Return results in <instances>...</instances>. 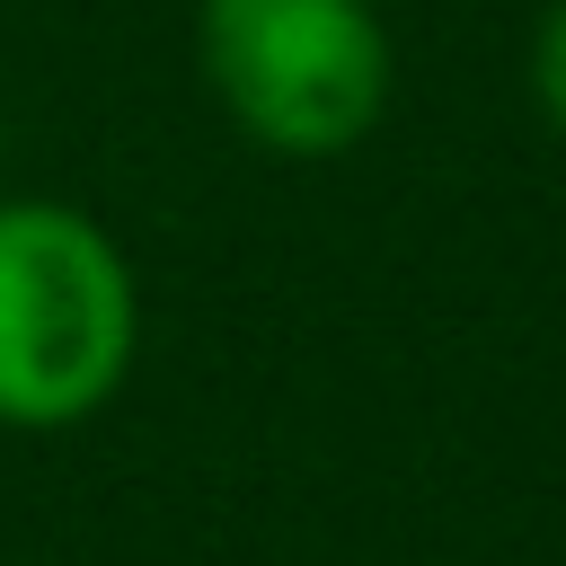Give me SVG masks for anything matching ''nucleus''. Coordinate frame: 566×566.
<instances>
[{"instance_id":"nucleus-1","label":"nucleus","mask_w":566,"mask_h":566,"mask_svg":"<svg viewBox=\"0 0 566 566\" xmlns=\"http://www.w3.org/2000/svg\"><path fill=\"white\" fill-rule=\"evenodd\" d=\"M142 354V283L106 221L53 195H0V424H88Z\"/></svg>"},{"instance_id":"nucleus-2","label":"nucleus","mask_w":566,"mask_h":566,"mask_svg":"<svg viewBox=\"0 0 566 566\" xmlns=\"http://www.w3.org/2000/svg\"><path fill=\"white\" fill-rule=\"evenodd\" d=\"M195 62L230 133L274 159H345L398 88V44L371 0H203Z\"/></svg>"},{"instance_id":"nucleus-3","label":"nucleus","mask_w":566,"mask_h":566,"mask_svg":"<svg viewBox=\"0 0 566 566\" xmlns=\"http://www.w3.org/2000/svg\"><path fill=\"white\" fill-rule=\"evenodd\" d=\"M522 80H531V106L539 124L566 142V0H548L531 18V44H522Z\"/></svg>"},{"instance_id":"nucleus-4","label":"nucleus","mask_w":566,"mask_h":566,"mask_svg":"<svg viewBox=\"0 0 566 566\" xmlns=\"http://www.w3.org/2000/svg\"><path fill=\"white\" fill-rule=\"evenodd\" d=\"M0 150H9V133H0Z\"/></svg>"}]
</instances>
